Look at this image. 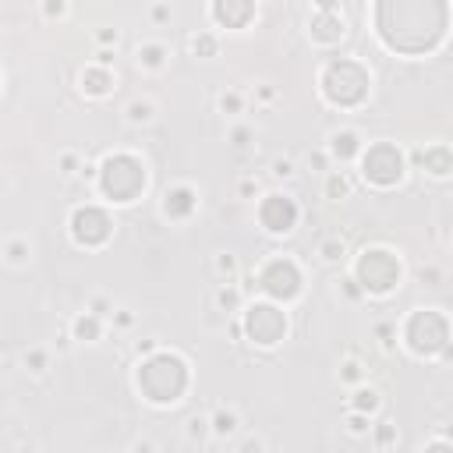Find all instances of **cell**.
<instances>
[{
  "mask_svg": "<svg viewBox=\"0 0 453 453\" xmlns=\"http://www.w3.org/2000/svg\"><path fill=\"white\" fill-rule=\"evenodd\" d=\"M238 103H241L238 96H223V110H238Z\"/></svg>",
  "mask_w": 453,
  "mask_h": 453,
  "instance_id": "27",
  "label": "cell"
},
{
  "mask_svg": "<svg viewBox=\"0 0 453 453\" xmlns=\"http://www.w3.org/2000/svg\"><path fill=\"white\" fill-rule=\"evenodd\" d=\"M252 4H216L213 8V15H216V22H223V25H245L248 18H252Z\"/></svg>",
  "mask_w": 453,
  "mask_h": 453,
  "instance_id": "14",
  "label": "cell"
},
{
  "mask_svg": "<svg viewBox=\"0 0 453 453\" xmlns=\"http://www.w3.org/2000/svg\"><path fill=\"white\" fill-rule=\"evenodd\" d=\"M354 407H358V411H375V407H379V397H375L372 390H361L358 400H354Z\"/></svg>",
  "mask_w": 453,
  "mask_h": 453,
  "instance_id": "20",
  "label": "cell"
},
{
  "mask_svg": "<svg viewBox=\"0 0 453 453\" xmlns=\"http://www.w3.org/2000/svg\"><path fill=\"white\" fill-rule=\"evenodd\" d=\"M333 153H336L340 160H347V156H354V153H358V138H354L351 131H344V135H336V138H333Z\"/></svg>",
  "mask_w": 453,
  "mask_h": 453,
  "instance_id": "16",
  "label": "cell"
},
{
  "mask_svg": "<svg viewBox=\"0 0 453 453\" xmlns=\"http://www.w3.org/2000/svg\"><path fill=\"white\" fill-rule=\"evenodd\" d=\"M103 192L110 195V199H117V202H131L142 188H145V170H142V163L135 160V156H110L106 163H103Z\"/></svg>",
  "mask_w": 453,
  "mask_h": 453,
  "instance_id": "4",
  "label": "cell"
},
{
  "mask_svg": "<svg viewBox=\"0 0 453 453\" xmlns=\"http://www.w3.org/2000/svg\"><path fill=\"white\" fill-rule=\"evenodd\" d=\"M163 209L170 216H188V213L195 209V192H192V188H174V192H167Z\"/></svg>",
  "mask_w": 453,
  "mask_h": 453,
  "instance_id": "13",
  "label": "cell"
},
{
  "mask_svg": "<svg viewBox=\"0 0 453 453\" xmlns=\"http://www.w3.org/2000/svg\"><path fill=\"white\" fill-rule=\"evenodd\" d=\"M220 301H223V305H226V308H231V305H234V301H238V294H234V290H223V294H220Z\"/></svg>",
  "mask_w": 453,
  "mask_h": 453,
  "instance_id": "25",
  "label": "cell"
},
{
  "mask_svg": "<svg viewBox=\"0 0 453 453\" xmlns=\"http://www.w3.org/2000/svg\"><path fill=\"white\" fill-rule=\"evenodd\" d=\"M82 85H85V92L103 96V92H110L113 79H110V71H106V67H89V71L82 74Z\"/></svg>",
  "mask_w": 453,
  "mask_h": 453,
  "instance_id": "15",
  "label": "cell"
},
{
  "mask_svg": "<svg viewBox=\"0 0 453 453\" xmlns=\"http://www.w3.org/2000/svg\"><path fill=\"white\" fill-rule=\"evenodd\" d=\"M131 117H135V121H145V117H149V106H138V103H135V106H131Z\"/></svg>",
  "mask_w": 453,
  "mask_h": 453,
  "instance_id": "24",
  "label": "cell"
},
{
  "mask_svg": "<svg viewBox=\"0 0 453 453\" xmlns=\"http://www.w3.org/2000/svg\"><path fill=\"white\" fill-rule=\"evenodd\" d=\"M322 92L336 106H354L368 92V74L354 60H333L326 67V74H322Z\"/></svg>",
  "mask_w": 453,
  "mask_h": 453,
  "instance_id": "3",
  "label": "cell"
},
{
  "mask_svg": "<svg viewBox=\"0 0 453 453\" xmlns=\"http://www.w3.org/2000/svg\"><path fill=\"white\" fill-rule=\"evenodd\" d=\"M71 234H74L79 245H99V241L110 238V216L103 209L85 206V209H79L71 216Z\"/></svg>",
  "mask_w": 453,
  "mask_h": 453,
  "instance_id": "10",
  "label": "cell"
},
{
  "mask_svg": "<svg viewBox=\"0 0 453 453\" xmlns=\"http://www.w3.org/2000/svg\"><path fill=\"white\" fill-rule=\"evenodd\" d=\"M322 252H326V258H340V252H344V248H340V245H326Z\"/></svg>",
  "mask_w": 453,
  "mask_h": 453,
  "instance_id": "26",
  "label": "cell"
},
{
  "mask_svg": "<svg viewBox=\"0 0 453 453\" xmlns=\"http://www.w3.org/2000/svg\"><path fill=\"white\" fill-rule=\"evenodd\" d=\"M422 160H425V167L432 174H446L450 170V153H446V149H432V153H425Z\"/></svg>",
  "mask_w": 453,
  "mask_h": 453,
  "instance_id": "17",
  "label": "cell"
},
{
  "mask_svg": "<svg viewBox=\"0 0 453 453\" xmlns=\"http://www.w3.org/2000/svg\"><path fill=\"white\" fill-rule=\"evenodd\" d=\"M344 192H347V181L344 177H333L329 181V195H344Z\"/></svg>",
  "mask_w": 453,
  "mask_h": 453,
  "instance_id": "22",
  "label": "cell"
},
{
  "mask_svg": "<svg viewBox=\"0 0 453 453\" xmlns=\"http://www.w3.org/2000/svg\"><path fill=\"white\" fill-rule=\"evenodd\" d=\"M245 329L255 344H277V340L287 333V319L280 308L273 305H252L245 315Z\"/></svg>",
  "mask_w": 453,
  "mask_h": 453,
  "instance_id": "8",
  "label": "cell"
},
{
  "mask_svg": "<svg viewBox=\"0 0 453 453\" xmlns=\"http://www.w3.org/2000/svg\"><path fill=\"white\" fill-rule=\"evenodd\" d=\"M213 47H216V43L209 40V35H202V40H195V50H199V53H213Z\"/></svg>",
  "mask_w": 453,
  "mask_h": 453,
  "instance_id": "23",
  "label": "cell"
},
{
  "mask_svg": "<svg viewBox=\"0 0 453 453\" xmlns=\"http://www.w3.org/2000/svg\"><path fill=\"white\" fill-rule=\"evenodd\" d=\"M258 216H262V226H270L273 234H283V231H290L294 220H297V206L290 199H283V195H270L266 202H262Z\"/></svg>",
  "mask_w": 453,
  "mask_h": 453,
  "instance_id": "11",
  "label": "cell"
},
{
  "mask_svg": "<svg viewBox=\"0 0 453 453\" xmlns=\"http://www.w3.org/2000/svg\"><path fill=\"white\" fill-rule=\"evenodd\" d=\"M312 35L322 43H336L340 35H344V18L333 4H319L315 8V22H312Z\"/></svg>",
  "mask_w": 453,
  "mask_h": 453,
  "instance_id": "12",
  "label": "cell"
},
{
  "mask_svg": "<svg viewBox=\"0 0 453 453\" xmlns=\"http://www.w3.org/2000/svg\"><path fill=\"white\" fill-rule=\"evenodd\" d=\"M429 453H450V446H446V443H436V446H432Z\"/></svg>",
  "mask_w": 453,
  "mask_h": 453,
  "instance_id": "29",
  "label": "cell"
},
{
  "mask_svg": "<svg viewBox=\"0 0 453 453\" xmlns=\"http://www.w3.org/2000/svg\"><path fill=\"white\" fill-rule=\"evenodd\" d=\"M216 432H234V414H216Z\"/></svg>",
  "mask_w": 453,
  "mask_h": 453,
  "instance_id": "21",
  "label": "cell"
},
{
  "mask_svg": "<svg viewBox=\"0 0 453 453\" xmlns=\"http://www.w3.org/2000/svg\"><path fill=\"white\" fill-rule=\"evenodd\" d=\"M258 287L266 290V294H273V297H280V301H287V297L297 294V287H301V273H297V266H294L290 258H273L270 266L262 270Z\"/></svg>",
  "mask_w": 453,
  "mask_h": 453,
  "instance_id": "9",
  "label": "cell"
},
{
  "mask_svg": "<svg viewBox=\"0 0 453 453\" xmlns=\"http://www.w3.org/2000/svg\"><path fill=\"white\" fill-rule=\"evenodd\" d=\"M379 35L404 53L429 50L446 28V4L439 0H383L375 8Z\"/></svg>",
  "mask_w": 453,
  "mask_h": 453,
  "instance_id": "1",
  "label": "cell"
},
{
  "mask_svg": "<svg viewBox=\"0 0 453 453\" xmlns=\"http://www.w3.org/2000/svg\"><path fill=\"white\" fill-rule=\"evenodd\" d=\"M11 258H15V262H18V258H25V248H22V245H15V248H11Z\"/></svg>",
  "mask_w": 453,
  "mask_h": 453,
  "instance_id": "28",
  "label": "cell"
},
{
  "mask_svg": "<svg viewBox=\"0 0 453 453\" xmlns=\"http://www.w3.org/2000/svg\"><path fill=\"white\" fill-rule=\"evenodd\" d=\"M74 333H79L82 340H96L99 326H96V319H79V322H74Z\"/></svg>",
  "mask_w": 453,
  "mask_h": 453,
  "instance_id": "18",
  "label": "cell"
},
{
  "mask_svg": "<svg viewBox=\"0 0 453 453\" xmlns=\"http://www.w3.org/2000/svg\"><path fill=\"white\" fill-rule=\"evenodd\" d=\"M407 340L418 354H436L446 347V319L436 312H418L407 322Z\"/></svg>",
  "mask_w": 453,
  "mask_h": 453,
  "instance_id": "6",
  "label": "cell"
},
{
  "mask_svg": "<svg viewBox=\"0 0 453 453\" xmlns=\"http://www.w3.org/2000/svg\"><path fill=\"white\" fill-rule=\"evenodd\" d=\"M138 57H142L149 67H156V64H163V47H142Z\"/></svg>",
  "mask_w": 453,
  "mask_h": 453,
  "instance_id": "19",
  "label": "cell"
},
{
  "mask_svg": "<svg viewBox=\"0 0 453 453\" xmlns=\"http://www.w3.org/2000/svg\"><path fill=\"white\" fill-rule=\"evenodd\" d=\"M138 386L153 404H174L188 386V368L174 354H153L138 368Z\"/></svg>",
  "mask_w": 453,
  "mask_h": 453,
  "instance_id": "2",
  "label": "cell"
},
{
  "mask_svg": "<svg viewBox=\"0 0 453 453\" xmlns=\"http://www.w3.org/2000/svg\"><path fill=\"white\" fill-rule=\"evenodd\" d=\"M358 280H361L365 290L383 294V290H390V287L400 280V266H397V258H393L390 252L372 248V252H365L361 262H358Z\"/></svg>",
  "mask_w": 453,
  "mask_h": 453,
  "instance_id": "5",
  "label": "cell"
},
{
  "mask_svg": "<svg viewBox=\"0 0 453 453\" xmlns=\"http://www.w3.org/2000/svg\"><path fill=\"white\" fill-rule=\"evenodd\" d=\"M404 174V160L397 153V145L390 142H375L365 153V177L372 184H397Z\"/></svg>",
  "mask_w": 453,
  "mask_h": 453,
  "instance_id": "7",
  "label": "cell"
}]
</instances>
